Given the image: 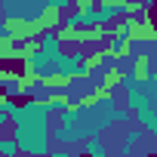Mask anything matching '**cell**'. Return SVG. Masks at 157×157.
I'll return each mask as SVG.
<instances>
[{"instance_id":"6da1fadb","label":"cell","mask_w":157,"mask_h":157,"mask_svg":"<svg viewBox=\"0 0 157 157\" xmlns=\"http://www.w3.org/2000/svg\"><path fill=\"white\" fill-rule=\"evenodd\" d=\"M62 52H65V49H46V46L37 40V46L31 49V56L22 62V74H25V77H40V80H49V77H56V71H59Z\"/></svg>"},{"instance_id":"7a4b0ae2","label":"cell","mask_w":157,"mask_h":157,"mask_svg":"<svg viewBox=\"0 0 157 157\" xmlns=\"http://www.w3.org/2000/svg\"><path fill=\"white\" fill-rule=\"evenodd\" d=\"M19 139L22 154H49L52 151V126L49 123H34V126H16L13 132Z\"/></svg>"},{"instance_id":"3957f363","label":"cell","mask_w":157,"mask_h":157,"mask_svg":"<svg viewBox=\"0 0 157 157\" xmlns=\"http://www.w3.org/2000/svg\"><path fill=\"white\" fill-rule=\"evenodd\" d=\"M56 114L46 108V102L40 99H25V102H13L10 108V123L13 126H34V123H49Z\"/></svg>"},{"instance_id":"277c9868","label":"cell","mask_w":157,"mask_h":157,"mask_svg":"<svg viewBox=\"0 0 157 157\" xmlns=\"http://www.w3.org/2000/svg\"><path fill=\"white\" fill-rule=\"evenodd\" d=\"M90 71V52L86 49H65L62 59H59V71L56 77H62V80H71V77H80Z\"/></svg>"},{"instance_id":"5b68a950","label":"cell","mask_w":157,"mask_h":157,"mask_svg":"<svg viewBox=\"0 0 157 157\" xmlns=\"http://www.w3.org/2000/svg\"><path fill=\"white\" fill-rule=\"evenodd\" d=\"M99 90H96V83L90 80L86 74H80V77H71L68 80V102L71 105H77V102H86V99H93Z\"/></svg>"},{"instance_id":"8992f818","label":"cell","mask_w":157,"mask_h":157,"mask_svg":"<svg viewBox=\"0 0 157 157\" xmlns=\"http://www.w3.org/2000/svg\"><path fill=\"white\" fill-rule=\"evenodd\" d=\"M0 90H3L6 99H25V74L16 71H0Z\"/></svg>"},{"instance_id":"52a82bcc","label":"cell","mask_w":157,"mask_h":157,"mask_svg":"<svg viewBox=\"0 0 157 157\" xmlns=\"http://www.w3.org/2000/svg\"><path fill=\"white\" fill-rule=\"evenodd\" d=\"M6 22L13 28V37H19V40H40V34H43L37 19H6Z\"/></svg>"},{"instance_id":"ba28073f","label":"cell","mask_w":157,"mask_h":157,"mask_svg":"<svg viewBox=\"0 0 157 157\" xmlns=\"http://www.w3.org/2000/svg\"><path fill=\"white\" fill-rule=\"evenodd\" d=\"M37 22H40L43 31H62V25H65V13H62V10H52V6H43L40 16H37Z\"/></svg>"},{"instance_id":"9c48e42d","label":"cell","mask_w":157,"mask_h":157,"mask_svg":"<svg viewBox=\"0 0 157 157\" xmlns=\"http://www.w3.org/2000/svg\"><path fill=\"white\" fill-rule=\"evenodd\" d=\"M52 142H59V145H74V142H83L80 139V132H77L74 126H65V123H59V126H52Z\"/></svg>"},{"instance_id":"30bf717a","label":"cell","mask_w":157,"mask_h":157,"mask_svg":"<svg viewBox=\"0 0 157 157\" xmlns=\"http://www.w3.org/2000/svg\"><path fill=\"white\" fill-rule=\"evenodd\" d=\"M136 31H139V22L132 19V13L114 22V34H117V37H123V40H129V37H136Z\"/></svg>"},{"instance_id":"8fae6325","label":"cell","mask_w":157,"mask_h":157,"mask_svg":"<svg viewBox=\"0 0 157 157\" xmlns=\"http://www.w3.org/2000/svg\"><path fill=\"white\" fill-rule=\"evenodd\" d=\"M105 142L99 139V136H90V139H83V154H93V157H105Z\"/></svg>"},{"instance_id":"7c38bea8","label":"cell","mask_w":157,"mask_h":157,"mask_svg":"<svg viewBox=\"0 0 157 157\" xmlns=\"http://www.w3.org/2000/svg\"><path fill=\"white\" fill-rule=\"evenodd\" d=\"M22 148H19V139L16 136H3V139H0V154H3V157H16Z\"/></svg>"},{"instance_id":"4fadbf2b","label":"cell","mask_w":157,"mask_h":157,"mask_svg":"<svg viewBox=\"0 0 157 157\" xmlns=\"http://www.w3.org/2000/svg\"><path fill=\"white\" fill-rule=\"evenodd\" d=\"M142 136L145 132H139V129H132V132H126V139L120 142V154H132V148L142 142Z\"/></svg>"},{"instance_id":"5bb4252c","label":"cell","mask_w":157,"mask_h":157,"mask_svg":"<svg viewBox=\"0 0 157 157\" xmlns=\"http://www.w3.org/2000/svg\"><path fill=\"white\" fill-rule=\"evenodd\" d=\"M132 117H136V111H132L129 105H126V108H117V105H114V123H120V126H123V123H129Z\"/></svg>"},{"instance_id":"9a60e30c","label":"cell","mask_w":157,"mask_h":157,"mask_svg":"<svg viewBox=\"0 0 157 157\" xmlns=\"http://www.w3.org/2000/svg\"><path fill=\"white\" fill-rule=\"evenodd\" d=\"M126 43H129V40H123V37H117V34H111V37H108V49H111V52H117V56H123V52H126Z\"/></svg>"},{"instance_id":"2e32d148","label":"cell","mask_w":157,"mask_h":157,"mask_svg":"<svg viewBox=\"0 0 157 157\" xmlns=\"http://www.w3.org/2000/svg\"><path fill=\"white\" fill-rule=\"evenodd\" d=\"M46 6H52V10H62V13H68V10L74 6V0H46Z\"/></svg>"},{"instance_id":"e0dca14e","label":"cell","mask_w":157,"mask_h":157,"mask_svg":"<svg viewBox=\"0 0 157 157\" xmlns=\"http://www.w3.org/2000/svg\"><path fill=\"white\" fill-rule=\"evenodd\" d=\"M13 102H16V99H6V96H3V90H0V111H6V114H10Z\"/></svg>"},{"instance_id":"ac0fdd59","label":"cell","mask_w":157,"mask_h":157,"mask_svg":"<svg viewBox=\"0 0 157 157\" xmlns=\"http://www.w3.org/2000/svg\"><path fill=\"white\" fill-rule=\"evenodd\" d=\"M6 123H10V114H6V111H0V139H3V129H6Z\"/></svg>"},{"instance_id":"d6986e66","label":"cell","mask_w":157,"mask_h":157,"mask_svg":"<svg viewBox=\"0 0 157 157\" xmlns=\"http://www.w3.org/2000/svg\"><path fill=\"white\" fill-rule=\"evenodd\" d=\"M129 3H142V6H148V10H154V3H157V0H129Z\"/></svg>"},{"instance_id":"ffe728a7","label":"cell","mask_w":157,"mask_h":157,"mask_svg":"<svg viewBox=\"0 0 157 157\" xmlns=\"http://www.w3.org/2000/svg\"><path fill=\"white\" fill-rule=\"evenodd\" d=\"M93 3H99V0H74V6H93Z\"/></svg>"},{"instance_id":"44dd1931","label":"cell","mask_w":157,"mask_h":157,"mask_svg":"<svg viewBox=\"0 0 157 157\" xmlns=\"http://www.w3.org/2000/svg\"><path fill=\"white\" fill-rule=\"evenodd\" d=\"M151 16H154V22H157V3H154V13H151Z\"/></svg>"},{"instance_id":"7402d4cb","label":"cell","mask_w":157,"mask_h":157,"mask_svg":"<svg viewBox=\"0 0 157 157\" xmlns=\"http://www.w3.org/2000/svg\"><path fill=\"white\" fill-rule=\"evenodd\" d=\"M0 65H3V59H0Z\"/></svg>"}]
</instances>
